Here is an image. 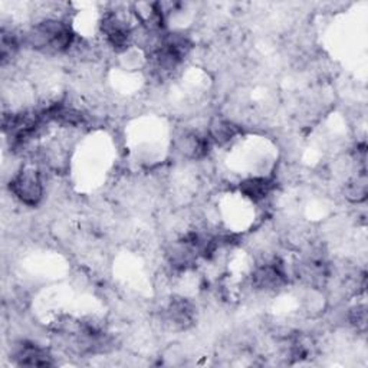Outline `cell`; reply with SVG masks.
<instances>
[{
	"label": "cell",
	"instance_id": "cell-5",
	"mask_svg": "<svg viewBox=\"0 0 368 368\" xmlns=\"http://www.w3.org/2000/svg\"><path fill=\"white\" fill-rule=\"evenodd\" d=\"M239 131L240 130L237 129V126L233 124V122L218 119L210 129V136L218 144L223 145V144L230 143L239 134Z\"/></svg>",
	"mask_w": 368,
	"mask_h": 368
},
{
	"label": "cell",
	"instance_id": "cell-2",
	"mask_svg": "<svg viewBox=\"0 0 368 368\" xmlns=\"http://www.w3.org/2000/svg\"><path fill=\"white\" fill-rule=\"evenodd\" d=\"M13 358L19 365L26 367H48L52 364V357L49 353L34 343H20L15 353Z\"/></svg>",
	"mask_w": 368,
	"mask_h": 368
},
{
	"label": "cell",
	"instance_id": "cell-4",
	"mask_svg": "<svg viewBox=\"0 0 368 368\" xmlns=\"http://www.w3.org/2000/svg\"><path fill=\"white\" fill-rule=\"evenodd\" d=\"M273 183L265 177H252L240 183V192L252 202L265 200L272 192Z\"/></svg>",
	"mask_w": 368,
	"mask_h": 368
},
{
	"label": "cell",
	"instance_id": "cell-7",
	"mask_svg": "<svg viewBox=\"0 0 368 368\" xmlns=\"http://www.w3.org/2000/svg\"><path fill=\"white\" fill-rule=\"evenodd\" d=\"M350 321H351V324H353L357 329L364 331L365 327H367V311H365V306H361V305L354 306V308H353L351 313H350Z\"/></svg>",
	"mask_w": 368,
	"mask_h": 368
},
{
	"label": "cell",
	"instance_id": "cell-3",
	"mask_svg": "<svg viewBox=\"0 0 368 368\" xmlns=\"http://www.w3.org/2000/svg\"><path fill=\"white\" fill-rule=\"evenodd\" d=\"M167 318L170 324L174 325L176 328L180 329L188 328L195 318L193 305L183 298L173 299L167 308Z\"/></svg>",
	"mask_w": 368,
	"mask_h": 368
},
{
	"label": "cell",
	"instance_id": "cell-1",
	"mask_svg": "<svg viewBox=\"0 0 368 368\" xmlns=\"http://www.w3.org/2000/svg\"><path fill=\"white\" fill-rule=\"evenodd\" d=\"M11 192L25 204L37 206L44 196L42 180L38 170L22 169L11 181Z\"/></svg>",
	"mask_w": 368,
	"mask_h": 368
},
{
	"label": "cell",
	"instance_id": "cell-6",
	"mask_svg": "<svg viewBox=\"0 0 368 368\" xmlns=\"http://www.w3.org/2000/svg\"><path fill=\"white\" fill-rule=\"evenodd\" d=\"M346 196H347V199H350L354 203H360V202L365 200V197H367V180H365L364 173L360 177H357L355 180H353L347 184Z\"/></svg>",
	"mask_w": 368,
	"mask_h": 368
}]
</instances>
